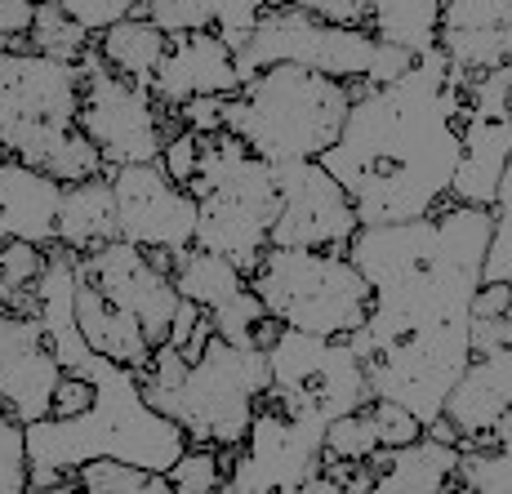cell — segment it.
<instances>
[{"instance_id":"cell-1","label":"cell","mask_w":512,"mask_h":494,"mask_svg":"<svg viewBox=\"0 0 512 494\" xmlns=\"http://www.w3.org/2000/svg\"><path fill=\"white\" fill-rule=\"evenodd\" d=\"M339 138L317 156L352 196L361 223H406L450 201L472 112L468 81L446 54L415 58L388 85H352Z\"/></svg>"},{"instance_id":"cell-2","label":"cell","mask_w":512,"mask_h":494,"mask_svg":"<svg viewBox=\"0 0 512 494\" xmlns=\"http://www.w3.org/2000/svg\"><path fill=\"white\" fill-rule=\"evenodd\" d=\"M490 232V210L459 201H441L432 214L406 223H361L348 259L370 281V316L348 334L352 352L370 357L415 334L472 330Z\"/></svg>"},{"instance_id":"cell-3","label":"cell","mask_w":512,"mask_h":494,"mask_svg":"<svg viewBox=\"0 0 512 494\" xmlns=\"http://www.w3.org/2000/svg\"><path fill=\"white\" fill-rule=\"evenodd\" d=\"M81 85V63L0 45V152L63 187L107 174L103 152L81 134Z\"/></svg>"},{"instance_id":"cell-4","label":"cell","mask_w":512,"mask_h":494,"mask_svg":"<svg viewBox=\"0 0 512 494\" xmlns=\"http://www.w3.org/2000/svg\"><path fill=\"white\" fill-rule=\"evenodd\" d=\"M139 379L147 405L170 414L187 432V441L241 450L254 410L268 397V352L210 334L201 357L187 361L174 343H161Z\"/></svg>"},{"instance_id":"cell-5","label":"cell","mask_w":512,"mask_h":494,"mask_svg":"<svg viewBox=\"0 0 512 494\" xmlns=\"http://www.w3.org/2000/svg\"><path fill=\"white\" fill-rule=\"evenodd\" d=\"M352 85L308 67L277 63L254 72L241 94L223 98V130L263 161H317L339 138L352 107Z\"/></svg>"},{"instance_id":"cell-6","label":"cell","mask_w":512,"mask_h":494,"mask_svg":"<svg viewBox=\"0 0 512 494\" xmlns=\"http://www.w3.org/2000/svg\"><path fill=\"white\" fill-rule=\"evenodd\" d=\"M196 201L192 245L232 259L245 276L259 272L272 245V223L281 210L272 161L241 143L236 134H201V161L187 183Z\"/></svg>"},{"instance_id":"cell-7","label":"cell","mask_w":512,"mask_h":494,"mask_svg":"<svg viewBox=\"0 0 512 494\" xmlns=\"http://www.w3.org/2000/svg\"><path fill=\"white\" fill-rule=\"evenodd\" d=\"M277 63L308 67V72L334 76V81L348 85H388L401 72H410L415 58L397 45L374 41L366 27L330 23V18L308 14V9L268 5L250 41L236 49V72H241V81H250L254 72Z\"/></svg>"},{"instance_id":"cell-8","label":"cell","mask_w":512,"mask_h":494,"mask_svg":"<svg viewBox=\"0 0 512 494\" xmlns=\"http://www.w3.org/2000/svg\"><path fill=\"white\" fill-rule=\"evenodd\" d=\"M250 290L277 325L348 339L370 316V281L348 250H281L268 245Z\"/></svg>"},{"instance_id":"cell-9","label":"cell","mask_w":512,"mask_h":494,"mask_svg":"<svg viewBox=\"0 0 512 494\" xmlns=\"http://www.w3.org/2000/svg\"><path fill=\"white\" fill-rule=\"evenodd\" d=\"M263 352H268V401L294 419L330 423L370 401L366 365L348 339L281 325Z\"/></svg>"},{"instance_id":"cell-10","label":"cell","mask_w":512,"mask_h":494,"mask_svg":"<svg viewBox=\"0 0 512 494\" xmlns=\"http://www.w3.org/2000/svg\"><path fill=\"white\" fill-rule=\"evenodd\" d=\"M81 134L103 152L107 165H139V161H161V147L179 125H165L170 107L156 103L147 85L125 81L121 72L103 63L98 45L81 54Z\"/></svg>"},{"instance_id":"cell-11","label":"cell","mask_w":512,"mask_h":494,"mask_svg":"<svg viewBox=\"0 0 512 494\" xmlns=\"http://www.w3.org/2000/svg\"><path fill=\"white\" fill-rule=\"evenodd\" d=\"M326 428L330 423L294 419L263 397L245 446L232 450L223 494H299L303 481L321 468Z\"/></svg>"},{"instance_id":"cell-12","label":"cell","mask_w":512,"mask_h":494,"mask_svg":"<svg viewBox=\"0 0 512 494\" xmlns=\"http://www.w3.org/2000/svg\"><path fill=\"white\" fill-rule=\"evenodd\" d=\"M107 179L116 192V232L121 241L147 250L156 263L174 272V263L192 250L196 201L187 187L165 174L161 161L139 165H107Z\"/></svg>"},{"instance_id":"cell-13","label":"cell","mask_w":512,"mask_h":494,"mask_svg":"<svg viewBox=\"0 0 512 494\" xmlns=\"http://www.w3.org/2000/svg\"><path fill=\"white\" fill-rule=\"evenodd\" d=\"M281 192V210L272 223V245L281 250H348L357 236V205L321 161L272 165Z\"/></svg>"},{"instance_id":"cell-14","label":"cell","mask_w":512,"mask_h":494,"mask_svg":"<svg viewBox=\"0 0 512 494\" xmlns=\"http://www.w3.org/2000/svg\"><path fill=\"white\" fill-rule=\"evenodd\" d=\"M81 272L90 276L116 308L130 312L134 321L143 325L152 348H161V343L170 339L174 316L183 308V294H179L174 272L165 268V263H156L147 250L116 236V241L81 254Z\"/></svg>"},{"instance_id":"cell-15","label":"cell","mask_w":512,"mask_h":494,"mask_svg":"<svg viewBox=\"0 0 512 494\" xmlns=\"http://www.w3.org/2000/svg\"><path fill=\"white\" fill-rule=\"evenodd\" d=\"M472 112L464 121V152L450 183V201L490 210L512 156V90L499 72H481L468 81Z\"/></svg>"},{"instance_id":"cell-16","label":"cell","mask_w":512,"mask_h":494,"mask_svg":"<svg viewBox=\"0 0 512 494\" xmlns=\"http://www.w3.org/2000/svg\"><path fill=\"white\" fill-rule=\"evenodd\" d=\"M63 361L49 348L41 312H14L0 303V405L18 423L49 419Z\"/></svg>"},{"instance_id":"cell-17","label":"cell","mask_w":512,"mask_h":494,"mask_svg":"<svg viewBox=\"0 0 512 494\" xmlns=\"http://www.w3.org/2000/svg\"><path fill=\"white\" fill-rule=\"evenodd\" d=\"M241 85L245 81L236 72V49L219 32H183L170 36L152 94L161 107L179 112L192 98H232L241 94Z\"/></svg>"},{"instance_id":"cell-18","label":"cell","mask_w":512,"mask_h":494,"mask_svg":"<svg viewBox=\"0 0 512 494\" xmlns=\"http://www.w3.org/2000/svg\"><path fill=\"white\" fill-rule=\"evenodd\" d=\"M58 205L63 183L18 156H0V232L5 241L54 245L58 236Z\"/></svg>"},{"instance_id":"cell-19","label":"cell","mask_w":512,"mask_h":494,"mask_svg":"<svg viewBox=\"0 0 512 494\" xmlns=\"http://www.w3.org/2000/svg\"><path fill=\"white\" fill-rule=\"evenodd\" d=\"M374 494H459V446L432 432L374 454Z\"/></svg>"},{"instance_id":"cell-20","label":"cell","mask_w":512,"mask_h":494,"mask_svg":"<svg viewBox=\"0 0 512 494\" xmlns=\"http://www.w3.org/2000/svg\"><path fill=\"white\" fill-rule=\"evenodd\" d=\"M76 325H81V339L90 343L98 357H112L130 370H147L152 365V339L130 312H121L103 290L81 272L76 263Z\"/></svg>"},{"instance_id":"cell-21","label":"cell","mask_w":512,"mask_h":494,"mask_svg":"<svg viewBox=\"0 0 512 494\" xmlns=\"http://www.w3.org/2000/svg\"><path fill=\"white\" fill-rule=\"evenodd\" d=\"M116 192L112 179L98 174L85 183H67L63 187V205H58V236L54 245H67L76 254H90L98 245L116 241Z\"/></svg>"},{"instance_id":"cell-22","label":"cell","mask_w":512,"mask_h":494,"mask_svg":"<svg viewBox=\"0 0 512 494\" xmlns=\"http://www.w3.org/2000/svg\"><path fill=\"white\" fill-rule=\"evenodd\" d=\"M94 45L112 72H121L125 81L152 90L156 72H161V58H165V49H170V36H165L147 14H130L116 27H107L103 36H94Z\"/></svg>"},{"instance_id":"cell-23","label":"cell","mask_w":512,"mask_h":494,"mask_svg":"<svg viewBox=\"0 0 512 494\" xmlns=\"http://www.w3.org/2000/svg\"><path fill=\"white\" fill-rule=\"evenodd\" d=\"M366 32L383 45L406 49L410 58H423L437 49L441 0H370Z\"/></svg>"},{"instance_id":"cell-24","label":"cell","mask_w":512,"mask_h":494,"mask_svg":"<svg viewBox=\"0 0 512 494\" xmlns=\"http://www.w3.org/2000/svg\"><path fill=\"white\" fill-rule=\"evenodd\" d=\"M174 285L187 303H196L201 312H214L223 303H232L241 290H250V276L236 268L232 259L223 254H210V250H187L179 263H174Z\"/></svg>"},{"instance_id":"cell-25","label":"cell","mask_w":512,"mask_h":494,"mask_svg":"<svg viewBox=\"0 0 512 494\" xmlns=\"http://www.w3.org/2000/svg\"><path fill=\"white\" fill-rule=\"evenodd\" d=\"M76 490H85V494H174L170 472L139 468V463L112 459V454L85 459L76 468Z\"/></svg>"},{"instance_id":"cell-26","label":"cell","mask_w":512,"mask_h":494,"mask_svg":"<svg viewBox=\"0 0 512 494\" xmlns=\"http://www.w3.org/2000/svg\"><path fill=\"white\" fill-rule=\"evenodd\" d=\"M379 450H383V441H379V428H374V414L366 401L361 410H348V414H339V419H330L321 463H343L348 472H357L361 463H370Z\"/></svg>"},{"instance_id":"cell-27","label":"cell","mask_w":512,"mask_h":494,"mask_svg":"<svg viewBox=\"0 0 512 494\" xmlns=\"http://www.w3.org/2000/svg\"><path fill=\"white\" fill-rule=\"evenodd\" d=\"M94 45V36L76 23L72 14H63L58 0H41L32 18V32H27V49L49 58H63V63H81V54Z\"/></svg>"},{"instance_id":"cell-28","label":"cell","mask_w":512,"mask_h":494,"mask_svg":"<svg viewBox=\"0 0 512 494\" xmlns=\"http://www.w3.org/2000/svg\"><path fill=\"white\" fill-rule=\"evenodd\" d=\"M228 463L232 450L210 446V441H187L170 468V486L174 494H219L223 477H228Z\"/></svg>"},{"instance_id":"cell-29","label":"cell","mask_w":512,"mask_h":494,"mask_svg":"<svg viewBox=\"0 0 512 494\" xmlns=\"http://www.w3.org/2000/svg\"><path fill=\"white\" fill-rule=\"evenodd\" d=\"M490 250H486V281H512V156L504 165V179H499L495 205H490Z\"/></svg>"},{"instance_id":"cell-30","label":"cell","mask_w":512,"mask_h":494,"mask_svg":"<svg viewBox=\"0 0 512 494\" xmlns=\"http://www.w3.org/2000/svg\"><path fill=\"white\" fill-rule=\"evenodd\" d=\"M32 463H27V428L0 405V494H27Z\"/></svg>"},{"instance_id":"cell-31","label":"cell","mask_w":512,"mask_h":494,"mask_svg":"<svg viewBox=\"0 0 512 494\" xmlns=\"http://www.w3.org/2000/svg\"><path fill=\"white\" fill-rule=\"evenodd\" d=\"M45 259H49L45 245L5 241V245H0V281H5L9 290H32L36 276L45 272Z\"/></svg>"},{"instance_id":"cell-32","label":"cell","mask_w":512,"mask_h":494,"mask_svg":"<svg viewBox=\"0 0 512 494\" xmlns=\"http://www.w3.org/2000/svg\"><path fill=\"white\" fill-rule=\"evenodd\" d=\"M58 5H63V14H72L90 36H103L107 27H116L121 18L139 14V0H58Z\"/></svg>"},{"instance_id":"cell-33","label":"cell","mask_w":512,"mask_h":494,"mask_svg":"<svg viewBox=\"0 0 512 494\" xmlns=\"http://www.w3.org/2000/svg\"><path fill=\"white\" fill-rule=\"evenodd\" d=\"M370 414H374V428H379L383 450H397V446H406V441L423 437V423L406 410V405H397V401L370 397Z\"/></svg>"},{"instance_id":"cell-34","label":"cell","mask_w":512,"mask_h":494,"mask_svg":"<svg viewBox=\"0 0 512 494\" xmlns=\"http://www.w3.org/2000/svg\"><path fill=\"white\" fill-rule=\"evenodd\" d=\"M196 161H201V134L187 130V125H179V130L165 138V147H161L165 174H170L179 187H187V183H192V174H196Z\"/></svg>"},{"instance_id":"cell-35","label":"cell","mask_w":512,"mask_h":494,"mask_svg":"<svg viewBox=\"0 0 512 494\" xmlns=\"http://www.w3.org/2000/svg\"><path fill=\"white\" fill-rule=\"evenodd\" d=\"M90 405H94V379L63 365V379H58V388H54V410H49V419H72V414L90 410Z\"/></svg>"},{"instance_id":"cell-36","label":"cell","mask_w":512,"mask_h":494,"mask_svg":"<svg viewBox=\"0 0 512 494\" xmlns=\"http://www.w3.org/2000/svg\"><path fill=\"white\" fill-rule=\"evenodd\" d=\"M268 5L308 9V14H321V18H330V23L366 27V5H370V0H268Z\"/></svg>"},{"instance_id":"cell-37","label":"cell","mask_w":512,"mask_h":494,"mask_svg":"<svg viewBox=\"0 0 512 494\" xmlns=\"http://www.w3.org/2000/svg\"><path fill=\"white\" fill-rule=\"evenodd\" d=\"M41 0H0V45H18L27 49V32Z\"/></svg>"},{"instance_id":"cell-38","label":"cell","mask_w":512,"mask_h":494,"mask_svg":"<svg viewBox=\"0 0 512 494\" xmlns=\"http://www.w3.org/2000/svg\"><path fill=\"white\" fill-rule=\"evenodd\" d=\"M495 348H512V312L504 316H472V357Z\"/></svg>"},{"instance_id":"cell-39","label":"cell","mask_w":512,"mask_h":494,"mask_svg":"<svg viewBox=\"0 0 512 494\" xmlns=\"http://www.w3.org/2000/svg\"><path fill=\"white\" fill-rule=\"evenodd\" d=\"M179 125L196 134H219L223 130V98H192L179 107Z\"/></svg>"},{"instance_id":"cell-40","label":"cell","mask_w":512,"mask_h":494,"mask_svg":"<svg viewBox=\"0 0 512 494\" xmlns=\"http://www.w3.org/2000/svg\"><path fill=\"white\" fill-rule=\"evenodd\" d=\"M495 72L504 76L508 90H512V5H508L504 23H499V67H495Z\"/></svg>"},{"instance_id":"cell-41","label":"cell","mask_w":512,"mask_h":494,"mask_svg":"<svg viewBox=\"0 0 512 494\" xmlns=\"http://www.w3.org/2000/svg\"><path fill=\"white\" fill-rule=\"evenodd\" d=\"M0 245H5V232H0Z\"/></svg>"},{"instance_id":"cell-42","label":"cell","mask_w":512,"mask_h":494,"mask_svg":"<svg viewBox=\"0 0 512 494\" xmlns=\"http://www.w3.org/2000/svg\"><path fill=\"white\" fill-rule=\"evenodd\" d=\"M0 156H5V152H0Z\"/></svg>"}]
</instances>
